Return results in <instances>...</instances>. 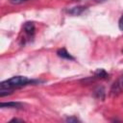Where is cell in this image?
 Returning a JSON list of instances; mask_svg holds the SVG:
<instances>
[{"label": "cell", "mask_w": 123, "mask_h": 123, "mask_svg": "<svg viewBox=\"0 0 123 123\" xmlns=\"http://www.w3.org/2000/svg\"><path fill=\"white\" fill-rule=\"evenodd\" d=\"M57 54H58L59 57L62 58V59H66V60H74V58H73V57H72V56H71L65 49H60V50H58Z\"/></svg>", "instance_id": "obj_4"}, {"label": "cell", "mask_w": 123, "mask_h": 123, "mask_svg": "<svg viewBox=\"0 0 123 123\" xmlns=\"http://www.w3.org/2000/svg\"><path fill=\"white\" fill-rule=\"evenodd\" d=\"M118 25H119V29L123 32V15L120 17L119 19V22H118Z\"/></svg>", "instance_id": "obj_9"}, {"label": "cell", "mask_w": 123, "mask_h": 123, "mask_svg": "<svg viewBox=\"0 0 123 123\" xmlns=\"http://www.w3.org/2000/svg\"><path fill=\"white\" fill-rule=\"evenodd\" d=\"M31 83H33V81L25 76H14L0 84V96L3 97L7 94H10L14 88L24 86Z\"/></svg>", "instance_id": "obj_1"}, {"label": "cell", "mask_w": 123, "mask_h": 123, "mask_svg": "<svg viewBox=\"0 0 123 123\" xmlns=\"http://www.w3.org/2000/svg\"><path fill=\"white\" fill-rule=\"evenodd\" d=\"M122 52H123V51H122Z\"/></svg>", "instance_id": "obj_12"}, {"label": "cell", "mask_w": 123, "mask_h": 123, "mask_svg": "<svg viewBox=\"0 0 123 123\" xmlns=\"http://www.w3.org/2000/svg\"><path fill=\"white\" fill-rule=\"evenodd\" d=\"M85 10H86L85 7H74V8H72V9L68 10L67 12H68L69 13L73 14V15H79V14H81Z\"/></svg>", "instance_id": "obj_5"}, {"label": "cell", "mask_w": 123, "mask_h": 123, "mask_svg": "<svg viewBox=\"0 0 123 123\" xmlns=\"http://www.w3.org/2000/svg\"><path fill=\"white\" fill-rule=\"evenodd\" d=\"M23 30L28 37H33L35 34V30H36L35 24L33 22H26L23 26Z\"/></svg>", "instance_id": "obj_3"}, {"label": "cell", "mask_w": 123, "mask_h": 123, "mask_svg": "<svg viewBox=\"0 0 123 123\" xmlns=\"http://www.w3.org/2000/svg\"><path fill=\"white\" fill-rule=\"evenodd\" d=\"M27 1H30V0H10V2L12 4H14V5L21 4V3H24V2H27Z\"/></svg>", "instance_id": "obj_8"}, {"label": "cell", "mask_w": 123, "mask_h": 123, "mask_svg": "<svg viewBox=\"0 0 123 123\" xmlns=\"http://www.w3.org/2000/svg\"><path fill=\"white\" fill-rule=\"evenodd\" d=\"M123 91V73L117 78V80L112 84L111 88V95L116 96Z\"/></svg>", "instance_id": "obj_2"}, {"label": "cell", "mask_w": 123, "mask_h": 123, "mask_svg": "<svg viewBox=\"0 0 123 123\" xmlns=\"http://www.w3.org/2000/svg\"><path fill=\"white\" fill-rule=\"evenodd\" d=\"M95 75H96V77H98V78H107V76H108L107 72H106L104 69H98V70L95 72Z\"/></svg>", "instance_id": "obj_7"}, {"label": "cell", "mask_w": 123, "mask_h": 123, "mask_svg": "<svg viewBox=\"0 0 123 123\" xmlns=\"http://www.w3.org/2000/svg\"><path fill=\"white\" fill-rule=\"evenodd\" d=\"M1 107H8V108H20L21 104L20 103H15V102H9V103H1Z\"/></svg>", "instance_id": "obj_6"}, {"label": "cell", "mask_w": 123, "mask_h": 123, "mask_svg": "<svg viewBox=\"0 0 123 123\" xmlns=\"http://www.w3.org/2000/svg\"><path fill=\"white\" fill-rule=\"evenodd\" d=\"M67 121H78L77 118H67Z\"/></svg>", "instance_id": "obj_10"}, {"label": "cell", "mask_w": 123, "mask_h": 123, "mask_svg": "<svg viewBox=\"0 0 123 123\" xmlns=\"http://www.w3.org/2000/svg\"><path fill=\"white\" fill-rule=\"evenodd\" d=\"M94 1H97V2H103V1H105V0H94Z\"/></svg>", "instance_id": "obj_11"}]
</instances>
